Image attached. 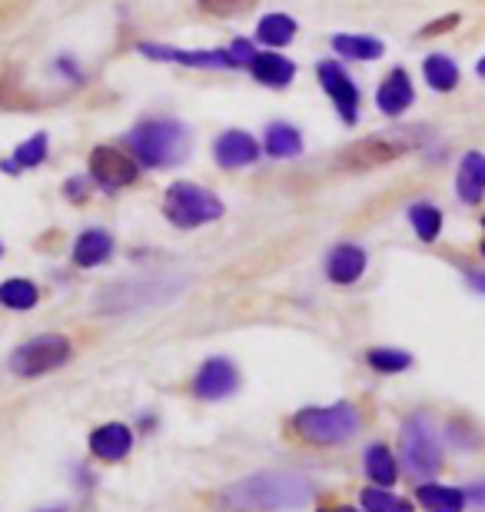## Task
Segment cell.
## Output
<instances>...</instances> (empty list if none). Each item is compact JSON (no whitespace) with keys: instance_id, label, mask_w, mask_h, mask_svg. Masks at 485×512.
Wrapping results in <instances>:
<instances>
[{"instance_id":"1","label":"cell","mask_w":485,"mask_h":512,"mask_svg":"<svg viewBox=\"0 0 485 512\" xmlns=\"http://www.w3.org/2000/svg\"><path fill=\"white\" fill-rule=\"evenodd\" d=\"M313 496V483L299 473H256L226 486L216 506L226 512H283L299 509Z\"/></svg>"},{"instance_id":"2","label":"cell","mask_w":485,"mask_h":512,"mask_svg":"<svg viewBox=\"0 0 485 512\" xmlns=\"http://www.w3.org/2000/svg\"><path fill=\"white\" fill-rule=\"evenodd\" d=\"M127 143L143 167H173L187 157L190 150V130L180 120H143L130 133Z\"/></svg>"},{"instance_id":"3","label":"cell","mask_w":485,"mask_h":512,"mask_svg":"<svg viewBox=\"0 0 485 512\" xmlns=\"http://www.w3.org/2000/svg\"><path fill=\"white\" fill-rule=\"evenodd\" d=\"M183 286L187 276L167 273V276H140V280H123L117 286H107L97 296L100 313H130V310H147V306H160L173 300Z\"/></svg>"},{"instance_id":"4","label":"cell","mask_w":485,"mask_h":512,"mask_svg":"<svg viewBox=\"0 0 485 512\" xmlns=\"http://www.w3.org/2000/svg\"><path fill=\"white\" fill-rule=\"evenodd\" d=\"M293 433L313 446H339L349 436L359 433L363 419L353 403H333V406H306L293 416Z\"/></svg>"},{"instance_id":"5","label":"cell","mask_w":485,"mask_h":512,"mask_svg":"<svg viewBox=\"0 0 485 512\" xmlns=\"http://www.w3.org/2000/svg\"><path fill=\"white\" fill-rule=\"evenodd\" d=\"M163 213H167V220L173 223V227L196 230V227H203V223L220 220L226 213V207L216 193L200 187V183L177 180V183H170L167 197H163Z\"/></svg>"},{"instance_id":"6","label":"cell","mask_w":485,"mask_h":512,"mask_svg":"<svg viewBox=\"0 0 485 512\" xmlns=\"http://www.w3.org/2000/svg\"><path fill=\"white\" fill-rule=\"evenodd\" d=\"M70 340L60 333H44V336H34L27 340L24 346H17L10 353V373L14 376H24V380H34V376H44V373H54L60 370L67 360H70Z\"/></svg>"},{"instance_id":"7","label":"cell","mask_w":485,"mask_h":512,"mask_svg":"<svg viewBox=\"0 0 485 512\" xmlns=\"http://www.w3.org/2000/svg\"><path fill=\"white\" fill-rule=\"evenodd\" d=\"M402 463H406V473L412 476H436L442 469V446L436 433H432L426 416H409L402 423Z\"/></svg>"},{"instance_id":"8","label":"cell","mask_w":485,"mask_h":512,"mask_svg":"<svg viewBox=\"0 0 485 512\" xmlns=\"http://www.w3.org/2000/svg\"><path fill=\"white\" fill-rule=\"evenodd\" d=\"M140 177V167H137V157H130V153H123L117 147H94L90 153V180L97 183L103 190H123L130 187V183H137Z\"/></svg>"},{"instance_id":"9","label":"cell","mask_w":485,"mask_h":512,"mask_svg":"<svg viewBox=\"0 0 485 512\" xmlns=\"http://www.w3.org/2000/svg\"><path fill=\"white\" fill-rule=\"evenodd\" d=\"M412 150V137L409 133H379V137H366L359 140L356 147H349L343 157V167L349 170H373L383 167V163L402 157V153Z\"/></svg>"},{"instance_id":"10","label":"cell","mask_w":485,"mask_h":512,"mask_svg":"<svg viewBox=\"0 0 485 512\" xmlns=\"http://www.w3.org/2000/svg\"><path fill=\"white\" fill-rule=\"evenodd\" d=\"M316 80H319V87L326 90V97L333 100L339 120L353 127L356 120H359V90H356L353 80H349L343 64H336V60H319V64H316Z\"/></svg>"},{"instance_id":"11","label":"cell","mask_w":485,"mask_h":512,"mask_svg":"<svg viewBox=\"0 0 485 512\" xmlns=\"http://www.w3.org/2000/svg\"><path fill=\"white\" fill-rule=\"evenodd\" d=\"M137 47L143 57L167 60V64H180V67H193V70H236L230 50H177V47L153 44V40H143Z\"/></svg>"},{"instance_id":"12","label":"cell","mask_w":485,"mask_h":512,"mask_svg":"<svg viewBox=\"0 0 485 512\" xmlns=\"http://www.w3.org/2000/svg\"><path fill=\"white\" fill-rule=\"evenodd\" d=\"M236 389H240V370H236L230 360H223V356L206 360L193 376V396L196 399H210V403H216V399L233 396Z\"/></svg>"},{"instance_id":"13","label":"cell","mask_w":485,"mask_h":512,"mask_svg":"<svg viewBox=\"0 0 485 512\" xmlns=\"http://www.w3.org/2000/svg\"><path fill=\"white\" fill-rule=\"evenodd\" d=\"M260 153H263L260 143H256L250 133H243V130H226L223 137L213 143V157L226 170L250 167V163L260 160Z\"/></svg>"},{"instance_id":"14","label":"cell","mask_w":485,"mask_h":512,"mask_svg":"<svg viewBox=\"0 0 485 512\" xmlns=\"http://www.w3.org/2000/svg\"><path fill=\"white\" fill-rule=\"evenodd\" d=\"M253 74L256 84L263 87H273V90H283L293 84L296 77V64L293 60H286L283 54H276V50H256V57L250 60V67H246Z\"/></svg>"},{"instance_id":"15","label":"cell","mask_w":485,"mask_h":512,"mask_svg":"<svg viewBox=\"0 0 485 512\" xmlns=\"http://www.w3.org/2000/svg\"><path fill=\"white\" fill-rule=\"evenodd\" d=\"M412 100H416V90H412V80L402 67L392 70L376 90V107L383 110L386 117H402L412 107Z\"/></svg>"},{"instance_id":"16","label":"cell","mask_w":485,"mask_h":512,"mask_svg":"<svg viewBox=\"0 0 485 512\" xmlns=\"http://www.w3.org/2000/svg\"><path fill=\"white\" fill-rule=\"evenodd\" d=\"M133 449V433L123 423H103L90 433V453L103 463H117Z\"/></svg>"},{"instance_id":"17","label":"cell","mask_w":485,"mask_h":512,"mask_svg":"<svg viewBox=\"0 0 485 512\" xmlns=\"http://www.w3.org/2000/svg\"><path fill=\"white\" fill-rule=\"evenodd\" d=\"M363 273H366V250L356 247V243H339V247L326 256V276L336 286L356 283Z\"/></svg>"},{"instance_id":"18","label":"cell","mask_w":485,"mask_h":512,"mask_svg":"<svg viewBox=\"0 0 485 512\" xmlns=\"http://www.w3.org/2000/svg\"><path fill=\"white\" fill-rule=\"evenodd\" d=\"M456 193L462 203H479L485 197V157L482 153H466L459 163V177H456Z\"/></svg>"},{"instance_id":"19","label":"cell","mask_w":485,"mask_h":512,"mask_svg":"<svg viewBox=\"0 0 485 512\" xmlns=\"http://www.w3.org/2000/svg\"><path fill=\"white\" fill-rule=\"evenodd\" d=\"M113 253V240L107 230H84L74 243V263L84 266V270H94V266L107 263Z\"/></svg>"},{"instance_id":"20","label":"cell","mask_w":485,"mask_h":512,"mask_svg":"<svg viewBox=\"0 0 485 512\" xmlns=\"http://www.w3.org/2000/svg\"><path fill=\"white\" fill-rule=\"evenodd\" d=\"M47 147H50L47 133H34V137L24 140L14 153H10V160H0V170L10 173V177L20 173V170H34V167H40V163L47 160Z\"/></svg>"},{"instance_id":"21","label":"cell","mask_w":485,"mask_h":512,"mask_svg":"<svg viewBox=\"0 0 485 512\" xmlns=\"http://www.w3.org/2000/svg\"><path fill=\"white\" fill-rule=\"evenodd\" d=\"M333 50L346 60H363V64H369V60H379L386 54V44L366 34H336Z\"/></svg>"},{"instance_id":"22","label":"cell","mask_w":485,"mask_h":512,"mask_svg":"<svg viewBox=\"0 0 485 512\" xmlns=\"http://www.w3.org/2000/svg\"><path fill=\"white\" fill-rule=\"evenodd\" d=\"M422 74H426V84L436 94H449V90L459 87V64L446 54H429L422 60Z\"/></svg>"},{"instance_id":"23","label":"cell","mask_w":485,"mask_h":512,"mask_svg":"<svg viewBox=\"0 0 485 512\" xmlns=\"http://www.w3.org/2000/svg\"><path fill=\"white\" fill-rule=\"evenodd\" d=\"M419 503L429 512H462V506H466V489L426 483V486H419Z\"/></svg>"},{"instance_id":"24","label":"cell","mask_w":485,"mask_h":512,"mask_svg":"<svg viewBox=\"0 0 485 512\" xmlns=\"http://www.w3.org/2000/svg\"><path fill=\"white\" fill-rule=\"evenodd\" d=\"M266 153L276 160L299 157V153H303V137H299V130L290 124H270V130H266Z\"/></svg>"},{"instance_id":"25","label":"cell","mask_w":485,"mask_h":512,"mask_svg":"<svg viewBox=\"0 0 485 512\" xmlns=\"http://www.w3.org/2000/svg\"><path fill=\"white\" fill-rule=\"evenodd\" d=\"M256 37L266 47H286L296 37V20L290 14H270L256 24Z\"/></svg>"},{"instance_id":"26","label":"cell","mask_w":485,"mask_h":512,"mask_svg":"<svg viewBox=\"0 0 485 512\" xmlns=\"http://www.w3.org/2000/svg\"><path fill=\"white\" fill-rule=\"evenodd\" d=\"M366 473L373 479L376 486H392L399 479V466H396V456L389 453L386 446H369L366 449Z\"/></svg>"},{"instance_id":"27","label":"cell","mask_w":485,"mask_h":512,"mask_svg":"<svg viewBox=\"0 0 485 512\" xmlns=\"http://www.w3.org/2000/svg\"><path fill=\"white\" fill-rule=\"evenodd\" d=\"M409 223H412V230H416V237L422 243H432L442 233V213L432 207V203H412Z\"/></svg>"},{"instance_id":"28","label":"cell","mask_w":485,"mask_h":512,"mask_svg":"<svg viewBox=\"0 0 485 512\" xmlns=\"http://www.w3.org/2000/svg\"><path fill=\"white\" fill-rule=\"evenodd\" d=\"M37 286L30 280H4L0 283V303L7 306V310H30V306L37 303Z\"/></svg>"},{"instance_id":"29","label":"cell","mask_w":485,"mask_h":512,"mask_svg":"<svg viewBox=\"0 0 485 512\" xmlns=\"http://www.w3.org/2000/svg\"><path fill=\"white\" fill-rule=\"evenodd\" d=\"M366 363L373 366L376 373H402V370H409V366H412V353L386 350V346H379V350L366 353Z\"/></svg>"},{"instance_id":"30","label":"cell","mask_w":485,"mask_h":512,"mask_svg":"<svg viewBox=\"0 0 485 512\" xmlns=\"http://www.w3.org/2000/svg\"><path fill=\"white\" fill-rule=\"evenodd\" d=\"M363 506L366 512H416L409 499L392 496L386 489H363Z\"/></svg>"},{"instance_id":"31","label":"cell","mask_w":485,"mask_h":512,"mask_svg":"<svg viewBox=\"0 0 485 512\" xmlns=\"http://www.w3.org/2000/svg\"><path fill=\"white\" fill-rule=\"evenodd\" d=\"M256 0H200V7L213 17H236L243 10H250Z\"/></svg>"},{"instance_id":"32","label":"cell","mask_w":485,"mask_h":512,"mask_svg":"<svg viewBox=\"0 0 485 512\" xmlns=\"http://www.w3.org/2000/svg\"><path fill=\"white\" fill-rule=\"evenodd\" d=\"M230 57H233V64H236V70H243V67H250V60L256 57V47L250 44V40H243V37H236L230 47Z\"/></svg>"},{"instance_id":"33","label":"cell","mask_w":485,"mask_h":512,"mask_svg":"<svg viewBox=\"0 0 485 512\" xmlns=\"http://www.w3.org/2000/svg\"><path fill=\"white\" fill-rule=\"evenodd\" d=\"M452 27H459V14H446L442 20H436V24L422 27V37H436V34H442V30H452Z\"/></svg>"},{"instance_id":"34","label":"cell","mask_w":485,"mask_h":512,"mask_svg":"<svg viewBox=\"0 0 485 512\" xmlns=\"http://www.w3.org/2000/svg\"><path fill=\"white\" fill-rule=\"evenodd\" d=\"M466 496H469L476 506H485V483H472V486L466 489Z\"/></svg>"},{"instance_id":"35","label":"cell","mask_w":485,"mask_h":512,"mask_svg":"<svg viewBox=\"0 0 485 512\" xmlns=\"http://www.w3.org/2000/svg\"><path fill=\"white\" fill-rule=\"evenodd\" d=\"M67 193H70V197H87V180H84V177L70 180V183H67Z\"/></svg>"},{"instance_id":"36","label":"cell","mask_w":485,"mask_h":512,"mask_svg":"<svg viewBox=\"0 0 485 512\" xmlns=\"http://www.w3.org/2000/svg\"><path fill=\"white\" fill-rule=\"evenodd\" d=\"M466 280H469V286H472V290L485 293V273H476V270H469V273H466Z\"/></svg>"},{"instance_id":"37","label":"cell","mask_w":485,"mask_h":512,"mask_svg":"<svg viewBox=\"0 0 485 512\" xmlns=\"http://www.w3.org/2000/svg\"><path fill=\"white\" fill-rule=\"evenodd\" d=\"M476 74H479V77H485V57L476 64Z\"/></svg>"},{"instance_id":"38","label":"cell","mask_w":485,"mask_h":512,"mask_svg":"<svg viewBox=\"0 0 485 512\" xmlns=\"http://www.w3.org/2000/svg\"><path fill=\"white\" fill-rule=\"evenodd\" d=\"M336 512H359V509H349V506H343V509H336Z\"/></svg>"},{"instance_id":"39","label":"cell","mask_w":485,"mask_h":512,"mask_svg":"<svg viewBox=\"0 0 485 512\" xmlns=\"http://www.w3.org/2000/svg\"><path fill=\"white\" fill-rule=\"evenodd\" d=\"M482 256H485V243H482Z\"/></svg>"},{"instance_id":"40","label":"cell","mask_w":485,"mask_h":512,"mask_svg":"<svg viewBox=\"0 0 485 512\" xmlns=\"http://www.w3.org/2000/svg\"><path fill=\"white\" fill-rule=\"evenodd\" d=\"M0 253H4V247H0Z\"/></svg>"},{"instance_id":"41","label":"cell","mask_w":485,"mask_h":512,"mask_svg":"<svg viewBox=\"0 0 485 512\" xmlns=\"http://www.w3.org/2000/svg\"><path fill=\"white\" fill-rule=\"evenodd\" d=\"M482 223H485V220H482Z\"/></svg>"}]
</instances>
